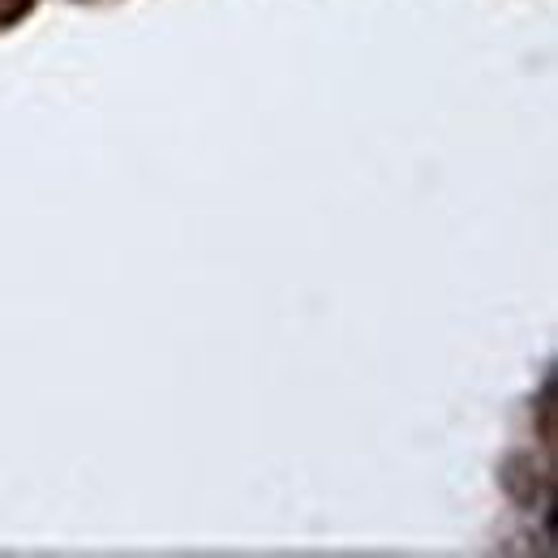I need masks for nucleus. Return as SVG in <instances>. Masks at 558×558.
<instances>
[{
	"instance_id": "obj_1",
	"label": "nucleus",
	"mask_w": 558,
	"mask_h": 558,
	"mask_svg": "<svg viewBox=\"0 0 558 558\" xmlns=\"http://www.w3.org/2000/svg\"><path fill=\"white\" fill-rule=\"evenodd\" d=\"M31 9H35V0H0V31L13 26V22H22Z\"/></svg>"
}]
</instances>
